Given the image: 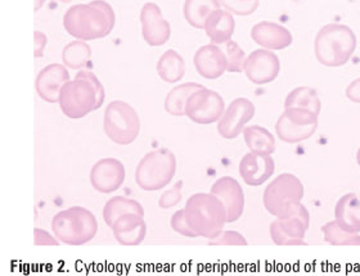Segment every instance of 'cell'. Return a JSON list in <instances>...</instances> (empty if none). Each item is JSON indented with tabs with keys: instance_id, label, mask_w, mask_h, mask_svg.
Listing matches in <instances>:
<instances>
[{
	"instance_id": "e0dca14e",
	"label": "cell",
	"mask_w": 360,
	"mask_h": 276,
	"mask_svg": "<svg viewBox=\"0 0 360 276\" xmlns=\"http://www.w3.org/2000/svg\"><path fill=\"white\" fill-rule=\"evenodd\" d=\"M211 193L217 195L224 204L228 223H234L242 216L245 209V195L237 180L231 176L220 178L212 184Z\"/></svg>"
},
{
	"instance_id": "5b68a950",
	"label": "cell",
	"mask_w": 360,
	"mask_h": 276,
	"mask_svg": "<svg viewBox=\"0 0 360 276\" xmlns=\"http://www.w3.org/2000/svg\"><path fill=\"white\" fill-rule=\"evenodd\" d=\"M355 46V34L344 25H327L315 39L316 58L322 65L330 67L345 65L353 55Z\"/></svg>"
},
{
	"instance_id": "44dd1931",
	"label": "cell",
	"mask_w": 360,
	"mask_h": 276,
	"mask_svg": "<svg viewBox=\"0 0 360 276\" xmlns=\"http://www.w3.org/2000/svg\"><path fill=\"white\" fill-rule=\"evenodd\" d=\"M251 38L256 44L262 45L268 51H281L292 44V35L290 31L278 23L268 21L256 23L251 30Z\"/></svg>"
},
{
	"instance_id": "9a60e30c",
	"label": "cell",
	"mask_w": 360,
	"mask_h": 276,
	"mask_svg": "<svg viewBox=\"0 0 360 276\" xmlns=\"http://www.w3.org/2000/svg\"><path fill=\"white\" fill-rule=\"evenodd\" d=\"M243 71L252 84L266 85L277 79L281 71V62L276 53L268 49H257L246 58Z\"/></svg>"
},
{
	"instance_id": "8fae6325",
	"label": "cell",
	"mask_w": 360,
	"mask_h": 276,
	"mask_svg": "<svg viewBox=\"0 0 360 276\" xmlns=\"http://www.w3.org/2000/svg\"><path fill=\"white\" fill-rule=\"evenodd\" d=\"M127 179L125 166L117 158H102L93 164L89 180L91 187L99 193L111 195L119 190Z\"/></svg>"
},
{
	"instance_id": "7c38bea8",
	"label": "cell",
	"mask_w": 360,
	"mask_h": 276,
	"mask_svg": "<svg viewBox=\"0 0 360 276\" xmlns=\"http://www.w3.org/2000/svg\"><path fill=\"white\" fill-rule=\"evenodd\" d=\"M255 116V105L246 98H237L225 108L218 121V133L224 139H234Z\"/></svg>"
},
{
	"instance_id": "e575fe53",
	"label": "cell",
	"mask_w": 360,
	"mask_h": 276,
	"mask_svg": "<svg viewBox=\"0 0 360 276\" xmlns=\"http://www.w3.org/2000/svg\"><path fill=\"white\" fill-rule=\"evenodd\" d=\"M210 246H246L248 240L240 232L226 230L220 232L215 238L209 239Z\"/></svg>"
},
{
	"instance_id": "ab89813d",
	"label": "cell",
	"mask_w": 360,
	"mask_h": 276,
	"mask_svg": "<svg viewBox=\"0 0 360 276\" xmlns=\"http://www.w3.org/2000/svg\"><path fill=\"white\" fill-rule=\"evenodd\" d=\"M358 161H359V164H360V150H359V153H358Z\"/></svg>"
},
{
	"instance_id": "ffe728a7",
	"label": "cell",
	"mask_w": 360,
	"mask_h": 276,
	"mask_svg": "<svg viewBox=\"0 0 360 276\" xmlns=\"http://www.w3.org/2000/svg\"><path fill=\"white\" fill-rule=\"evenodd\" d=\"M274 159L270 156L251 152L240 161V175L250 187H259L274 173Z\"/></svg>"
},
{
	"instance_id": "836d02e7",
	"label": "cell",
	"mask_w": 360,
	"mask_h": 276,
	"mask_svg": "<svg viewBox=\"0 0 360 276\" xmlns=\"http://www.w3.org/2000/svg\"><path fill=\"white\" fill-rule=\"evenodd\" d=\"M170 226L174 232H178L181 237H186V238H197L198 237L197 232L191 228V225L188 223L184 209H179L174 213L170 218Z\"/></svg>"
},
{
	"instance_id": "4316f807",
	"label": "cell",
	"mask_w": 360,
	"mask_h": 276,
	"mask_svg": "<svg viewBox=\"0 0 360 276\" xmlns=\"http://www.w3.org/2000/svg\"><path fill=\"white\" fill-rule=\"evenodd\" d=\"M127 213H136V215L144 216V209L139 202L122 195L112 197L111 199L107 201L103 207V220L110 228L116 221V218Z\"/></svg>"
},
{
	"instance_id": "f546056e",
	"label": "cell",
	"mask_w": 360,
	"mask_h": 276,
	"mask_svg": "<svg viewBox=\"0 0 360 276\" xmlns=\"http://www.w3.org/2000/svg\"><path fill=\"white\" fill-rule=\"evenodd\" d=\"M354 195H349L341 202H338L336 215H338V224L352 232H359L360 230V216L350 217V211L354 209ZM353 215H356L354 212Z\"/></svg>"
},
{
	"instance_id": "8d00e7d4",
	"label": "cell",
	"mask_w": 360,
	"mask_h": 276,
	"mask_svg": "<svg viewBox=\"0 0 360 276\" xmlns=\"http://www.w3.org/2000/svg\"><path fill=\"white\" fill-rule=\"evenodd\" d=\"M34 40H35V58H41L44 55L45 46L48 43V38L44 32L35 31L34 32Z\"/></svg>"
},
{
	"instance_id": "7402d4cb",
	"label": "cell",
	"mask_w": 360,
	"mask_h": 276,
	"mask_svg": "<svg viewBox=\"0 0 360 276\" xmlns=\"http://www.w3.org/2000/svg\"><path fill=\"white\" fill-rule=\"evenodd\" d=\"M236 30V21L231 12L226 9L219 8L214 11L206 20L203 31L207 38L210 39L211 44L221 45L232 40L233 34Z\"/></svg>"
},
{
	"instance_id": "277c9868",
	"label": "cell",
	"mask_w": 360,
	"mask_h": 276,
	"mask_svg": "<svg viewBox=\"0 0 360 276\" xmlns=\"http://www.w3.org/2000/svg\"><path fill=\"white\" fill-rule=\"evenodd\" d=\"M52 232L60 244L84 246L97 235V217L90 209L82 206L62 209L53 216Z\"/></svg>"
},
{
	"instance_id": "7a4b0ae2",
	"label": "cell",
	"mask_w": 360,
	"mask_h": 276,
	"mask_svg": "<svg viewBox=\"0 0 360 276\" xmlns=\"http://www.w3.org/2000/svg\"><path fill=\"white\" fill-rule=\"evenodd\" d=\"M105 99L103 84L88 70H80L74 80L65 84L60 90L62 113L68 119H79L99 110Z\"/></svg>"
},
{
	"instance_id": "3957f363",
	"label": "cell",
	"mask_w": 360,
	"mask_h": 276,
	"mask_svg": "<svg viewBox=\"0 0 360 276\" xmlns=\"http://www.w3.org/2000/svg\"><path fill=\"white\" fill-rule=\"evenodd\" d=\"M186 216L198 237L212 239L224 230L226 211L217 195L195 193L187 199Z\"/></svg>"
},
{
	"instance_id": "30bf717a",
	"label": "cell",
	"mask_w": 360,
	"mask_h": 276,
	"mask_svg": "<svg viewBox=\"0 0 360 276\" xmlns=\"http://www.w3.org/2000/svg\"><path fill=\"white\" fill-rule=\"evenodd\" d=\"M225 111L223 97L215 90L202 86L195 91L186 105V116L198 125H211L218 122Z\"/></svg>"
},
{
	"instance_id": "9c48e42d",
	"label": "cell",
	"mask_w": 360,
	"mask_h": 276,
	"mask_svg": "<svg viewBox=\"0 0 360 276\" xmlns=\"http://www.w3.org/2000/svg\"><path fill=\"white\" fill-rule=\"evenodd\" d=\"M318 114L301 108H285L276 124V133L281 140L297 143L314 134Z\"/></svg>"
},
{
	"instance_id": "74e56055",
	"label": "cell",
	"mask_w": 360,
	"mask_h": 276,
	"mask_svg": "<svg viewBox=\"0 0 360 276\" xmlns=\"http://www.w3.org/2000/svg\"><path fill=\"white\" fill-rule=\"evenodd\" d=\"M346 96L355 103H360V79L349 85V88L346 90Z\"/></svg>"
},
{
	"instance_id": "cb8c5ba5",
	"label": "cell",
	"mask_w": 360,
	"mask_h": 276,
	"mask_svg": "<svg viewBox=\"0 0 360 276\" xmlns=\"http://www.w3.org/2000/svg\"><path fill=\"white\" fill-rule=\"evenodd\" d=\"M202 86L203 85L197 84V82H183V84L176 85L166 96L165 103H164L166 112L172 116H175V117L186 116V105H187L188 99L195 91L201 89Z\"/></svg>"
},
{
	"instance_id": "603a6c76",
	"label": "cell",
	"mask_w": 360,
	"mask_h": 276,
	"mask_svg": "<svg viewBox=\"0 0 360 276\" xmlns=\"http://www.w3.org/2000/svg\"><path fill=\"white\" fill-rule=\"evenodd\" d=\"M156 71L162 81L175 84L186 75V62L179 53L169 49L158 58Z\"/></svg>"
},
{
	"instance_id": "4dcf8cb0",
	"label": "cell",
	"mask_w": 360,
	"mask_h": 276,
	"mask_svg": "<svg viewBox=\"0 0 360 276\" xmlns=\"http://www.w3.org/2000/svg\"><path fill=\"white\" fill-rule=\"evenodd\" d=\"M225 48L223 49L226 57V63H228V72L232 74H240L245 68V62H246V54L243 49L236 41L229 40L225 43Z\"/></svg>"
},
{
	"instance_id": "6da1fadb",
	"label": "cell",
	"mask_w": 360,
	"mask_h": 276,
	"mask_svg": "<svg viewBox=\"0 0 360 276\" xmlns=\"http://www.w3.org/2000/svg\"><path fill=\"white\" fill-rule=\"evenodd\" d=\"M116 15L105 0H93L86 4L68 8L63 15V27L77 40L91 41L108 37L115 27Z\"/></svg>"
},
{
	"instance_id": "4fadbf2b",
	"label": "cell",
	"mask_w": 360,
	"mask_h": 276,
	"mask_svg": "<svg viewBox=\"0 0 360 276\" xmlns=\"http://www.w3.org/2000/svg\"><path fill=\"white\" fill-rule=\"evenodd\" d=\"M142 38L150 46L165 45L172 37V26L156 3H146L141 11Z\"/></svg>"
},
{
	"instance_id": "5bb4252c",
	"label": "cell",
	"mask_w": 360,
	"mask_h": 276,
	"mask_svg": "<svg viewBox=\"0 0 360 276\" xmlns=\"http://www.w3.org/2000/svg\"><path fill=\"white\" fill-rule=\"evenodd\" d=\"M308 213L302 206H299L292 215L281 217L271 223L270 235L278 246L302 244L304 232L308 228Z\"/></svg>"
},
{
	"instance_id": "d6a6232c",
	"label": "cell",
	"mask_w": 360,
	"mask_h": 276,
	"mask_svg": "<svg viewBox=\"0 0 360 276\" xmlns=\"http://www.w3.org/2000/svg\"><path fill=\"white\" fill-rule=\"evenodd\" d=\"M183 180H178L173 187L160 195L158 207L161 209H170L178 206L183 198Z\"/></svg>"
},
{
	"instance_id": "484cf974",
	"label": "cell",
	"mask_w": 360,
	"mask_h": 276,
	"mask_svg": "<svg viewBox=\"0 0 360 276\" xmlns=\"http://www.w3.org/2000/svg\"><path fill=\"white\" fill-rule=\"evenodd\" d=\"M243 138L248 150L252 153L270 156L276 150V138L265 127L257 125L245 127Z\"/></svg>"
},
{
	"instance_id": "f1b7e54d",
	"label": "cell",
	"mask_w": 360,
	"mask_h": 276,
	"mask_svg": "<svg viewBox=\"0 0 360 276\" xmlns=\"http://www.w3.org/2000/svg\"><path fill=\"white\" fill-rule=\"evenodd\" d=\"M285 108H301L308 110L310 112L319 114L321 112V100L315 90L311 88H296L293 89L285 100Z\"/></svg>"
},
{
	"instance_id": "f35d334b",
	"label": "cell",
	"mask_w": 360,
	"mask_h": 276,
	"mask_svg": "<svg viewBox=\"0 0 360 276\" xmlns=\"http://www.w3.org/2000/svg\"><path fill=\"white\" fill-rule=\"evenodd\" d=\"M46 0H35V11H39L40 8L43 7ZM60 3H70L71 0H58Z\"/></svg>"
},
{
	"instance_id": "8992f818",
	"label": "cell",
	"mask_w": 360,
	"mask_h": 276,
	"mask_svg": "<svg viewBox=\"0 0 360 276\" xmlns=\"http://www.w3.org/2000/svg\"><path fill=\"white\" fill-rule=\"evenodd\" d=\"M176 173V157L167 148L150 150L135 169V183L146 192H158L167 187Z\"/></svg>"
},
{
	"instance_id": "1f68e13d",
	"label": "cell",
	"mask_w": 360,
	"mask_h": 276,
	"mask_svg": "<svg viewBox=\"0 0 360 276\" xmlns=\"http://www.w3.org/2000/svg\"><path fill=\"white\" fill-rule=\"evenodd\" d=\"M220 6L232 15H250L259 8L260 0H219Z\"/></svg>"
},
{
	"instance_id": "d6986e66",
	"label": "cell",
	"mask_w": 360,
	"mask_h": 276,
	"mask_svg": "<svg viewBox=\"0 0 360 276\" xmlns=\"http://www.w3.org/2000/svg\"><path fill=\"white\" fill-rule=\"evenodd\" d=\"M111 230L121 246H139L147 237V224L144 221V216L136 213H127L116 218Z\"/></svg>"
},
{
	"instance_id": "52a82bcc",
	"label": "cell",
	"mask_w": 360,
	"mask_h": 276,
	"mask_svg": "<svg viewBox=\"0 0 360 276\" xmlns=\"http://www.w3.org/2000/svg\"><path fill=\"white\" fill-rule=\"evenodd\" d=\"M103 129L110 140L129 145L141 133V119L134 107L124 100H113L105 107Z\"/></svg>"
},
{
	"instance_id": "2e32d148",
	"label": "cell",
	"mask_w": 360,
	"mask_h": 276,
	"mask_svg": "<svg viewBox=\"0 0 360 276\" xmlns=\"http://www.w3.org/2000/svg\"><path fill=\"white\" fill-rule=\"evenodd\" d=\"M70 80V72L65 65L52 63L39 72L35 80V89L39 97L46 103H58L60 90Z\"/></svg>"
},
{
	"instance_id": "d4e9b609",
	"label": "cell",
	"mask_w": 360,
	"mask_h": 276,
	"mask_svg": "<svg viewBox=\"0 0 360 276\" xmlns=\"http://www.w3.org/2000/svg\"><path fill=\"white\" fill-rule=\"evenodd\" d=\"M219 8V0H186L183 4V15L188 25L198 30H203L207 17Z\"/></svg>"
},
{
	"instance_id": "83f0119b",
	"label": "cell",
	"mask_w": 360,
	"mask_h": 276,
	"mask_svg": "<svg viewBox=\"0 0 360 276\" xmlns=\"http://www.w3.org/2000/svg\"><path fill=\"white\" fill-rule=\"evenodd\" d=\"M91 58V48L84 40H74L62 51V62L70 70H83Z\"/></svg>"
},
{
	"instance_id": "ac0fdd59",
	"label": "cell",
	"mask_w": 360,
	"mask_h": 276,
	"mask_svg": "<svg viewBox=\"0 0 360 276\" xmlns=\"http://www.w3.org/2000/svg\"><path fill=\"white\" fill-rule=\"evenodd\" d=\"M193 65L198 75L207 80H215L228 72L225 53L219 45H202L193 55Z\"/></svg>"
},
{
	"instance_id": "ba28073f",
	"label": "cell",
	"mask_w": 360,
	"mask_h": 276,
	"mask_svg": "<svg viewBox=\"0 0 360 276\" xmlns=\"http://www.w3.org/2000/svg\"><path fill=\"white\" fill-rule=\"evenodd\" d=\"M302 198V185L291 173H283L264 192V206L273 216L287 217L300 206Z\"/></svg>"
},
{
	"instance_id": "d590c367",
	"label": "cell",
	"mask_w": 360,
	"mask_h": 276,
	"mask_svg": "<svg viewBox=\"0 0 360 276\" xmlns=\"http://www.w3.org/2000/svg\"><path fill=\"white\" fill-rule=\"evenodd\" d=\"M34 244L35 246H60V242L54 234L46 232L45 229L35 228L34 229Z\"/></svg>"
}]
</instances>
